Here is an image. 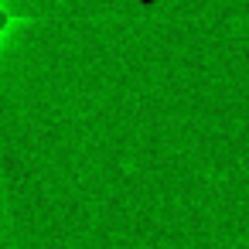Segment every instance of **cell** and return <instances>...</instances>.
I'll return each instance as SVG.
<instances>
[{
    "mask_svg": "<svg viewBox=\"0 0 249 249\" xmlns=\"http://www.w3.org/2000/svg\"><path fill=\"white\" fill-rule=\"evenodd\" d=\"M55 14H38V11H28L21 7L18 0H0V55H4V48L31 24H41Z\"/></svg>",
    "mask_w": 249,
    "mask_h": 249,
    "instance_id": "obj_1",
    "label": "cell"
}]
</instances>
